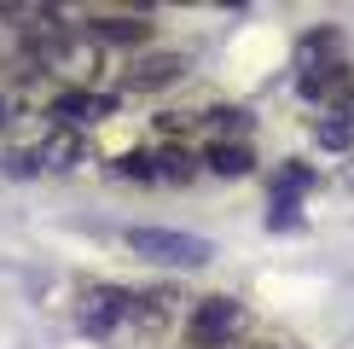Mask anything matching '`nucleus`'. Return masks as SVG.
I'll list each match as a JSON object with an SVG mask.
<instances>
[{"mask_svg":"<svg viewBox=\"0 0 354 349\" xmlns=\"http://www.w3.org/2000/svg\"><path fill=\"white\" fill-rule=\"evenodd\" d=\"M111 111H116V99H111V93H87V87H70V93L53 99V116H58L64 128H76V123H105Z\"/></svg>","mask_w":354,"mask_h":349,"instance_id":"4","label":"nucleus"},{"mask_svg":"<svg viewBox=\"0 0 354 349\" xmlns=\"http://www.w3.org/2000/svg\"><path fill=\"white\" fill-rule=\"evenodd\" d=\"M82 157V140H76V128H58V134H47L35 145V163L41 169H70Z\"/></svg>","mask_w":354,"mask_h":349,"instance_id":"8","label":"nucleus"},{"mask_svg":"<svg viewBox=\"0 0 354 349\" xmlns=\"http://www.w3.org/2000/svg\"><path fill=\"white\" fill-rule=\"evenodd\" d=\"M302 93L308 99H326V105H354V70L348 64H331V70H319V76H302Z\"/></svg>","mask_w":354,"mask_h":349,"instance_id":"7","label":"nucleus"},{"mask_svg":"<svg viewBox=\"0 0 354 349\" xmlns=\"http://www.w3.org/2000/svg\"><path fill=\"white\" fill-rule=\"evenodd\" d=\"M87 35L105 41V47H140V41H151V24L140 12H105V18L87 24Z\"/></svg>","mask_w":354,"mask_h":349,"instance_id":"5","label":"nucleus"},{"mask_svg":"<svg viewBox=\"0 0 354 349\" xmlns=\"http://www.w3.org/2000/svg\"><path fill=\"white\" fill-rule=\"evenodd\" d=\"M180 76H186V58L180 53H151V58H140V64L128 70V87H134V93H157V87H169Z\"/></svg>","mask_w":354,"mask_h":349,"instance_id":"6","label":"nucleus"},{"mask_svg":"<svg viewBox=\"0 0 354 349\" xmlns=\"http://www.w3.org/2000/svg\"><path fill=\"white\" fill-rule=\"evenodd\" d=\"M116 174H134V181H157V157H151V152H128V157H116Z\"/></svg>","mask_w":354,"mask_h":349,"instance_id":"11","label":"nucleus"},{"mask_svg":"<svg viewBox=\"0 0 354 349\" xmlns=\"http://www.w3.org/2000/svg\"><path fill=\"white\" fill-rule=\"evenodd\" d=\"M6 169H12V174H35L41 163H35V152H12V157H6Z\"/></svg>","mask_w":354,"mask_h":349,"instance_id":"12","label":"nucleus"},{"mask_svg":"<svg viewBox=\"0 0 354 349\" xmlns=\"http://www.w3.org/2000/svg\"><path fill=\"white\" fill-rule=\"evenodd\" d=\"M0 128H6V99H0Z\"/></svg>","mask_w":354,"mask_h":349,"instance_id":"14","label":"nucleus"},{"mask_svg":"<svg viewBox=\"0 0 354 349\" xmlns=\"http://www.w3.org/2000/svg\"><path fill=\"white\" fill-rule=\"evenodd\" d=\"M128 251L145 262H163V268H203L215 256V244L198 239V233H174V227H128Z\"/></svg>","mask_w":354,"mask_h":349,"instance_id":"1","label":"nucleus"},{"mask_svg":"<svg viewBox=\"0 0 354 349\" xmlns=\"http://www.w3.org/2000/svg\"><path fill=\"white\" fill-rule=\"evenodd\" d=\"M203 163H209L215 174H250L256 157H250V145H239V140H215L209 152H203Z\"/></svg>","mask_w":354,"mask_h":349,"instance_id":"9","label":"nucleus"},{"mask_svg":"<svg viewBox=\"0 0 354 349\" xmlns=\"http://www.w3.org/2000/svg\"><path fill=\"white\" fill-rule=\"evenodd\" d=\"M244 332V309L232 297H203L186 320V343L192 349H227L232 338Z\"/></svg>","mask_w":354,"mask_h":349,"instance_id":"2","label":"nucleus"},{"mask_svg":"<svg viewBox=\"0 0 354 349\" xmlns=\"http://www.w3.org/2000/svg\"><path fill=\"white\" fill-rule=\"evenodd\" d=\"M140 309V297H128V291H116V285H93L82 297V326L87 332H111L116 320H128Z\"/></svg>","mask_w":354,"mask_h":349,"instance_id":"3","label":"nucleus"},{"mask_svg":"<svg viewBox=\"0 0 354 349\" xmlns=\"http://www.w3.org/2000/svg\"><path fill=\"white\" fill-rule=\"evenodd\" d=\"M319 140H326V145H343V140H348V123H319Z\"/></svg>","mask_w":354,"mask_h":349,"instance_id":"13","label":"nucleus"},{"mask_svg":"<svg viewBox=\"0 0 354 349\" xmlns=\"http://www.w3.org/2000/svg\"><path fill=\"white\" fill-rule=\"evenodd\" d=\"M198 174V157L180 152V145H169V152H157V181H192Z\"/></svg>","mask_w":354,"mask_h":349,"instance_id":"10","label":"nucleus"}]
</instances>
